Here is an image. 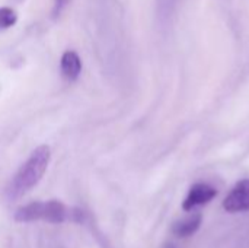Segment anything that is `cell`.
I'll return each mask as SVG.
<instances>
[{"mask_svg": "<svg viewBox=\"0 0 249 248\" xmlns=\"http://www.w3.org/2000/svg\"><path fill=\"white\" fill-rule=\"evenodd\" d=\"M51 159V151L48 146L36 148L31 156L20 165L10 184L7 186L9 200H16L29 193L45 174Z\"/></svg>", "mask_w": 249, "mask_h": 248, "instance_id": "cell-1", "label": "cell"}, {"mask_svg": "<svg viewBox=\"0 0 249 248\" xmlns=\"http://www.w3.org/2000/svg\"><path fill=\"white\" fill-rule=\"evenodd\" d=\"M83 210L69 209L58 200L48 202H34L26 206H22L15 213V221L18 222H36L44 221L50 224H63L66 221L82 222Z\"/></svg>", "mask_w": 249, "mask_h": 248, "instance_id": "cell-2", "label": "cell"}, {"mask_svg": "<svg viewBox=\"0 0 249 248\" xmlns=\"http://www.w3.org/2000/svg\"><path fill=\"white\" fill-rule=\"evenodd\" d=\"M223 208L229 213H241L249 210V180L239 181L226 196Z\"/></svg>", "mask_w": 249, "mask_h": 248, "instance_id": "cell-3", "label": "cell"}, {"mask_svg": "<svg viewBox=\"0 0 249 248\" xmlns=\"http://www.w3.org/2000/svg\"><path fill=\"white\" fill-rule=\"evenodd\" d=\"M216 194H217L216 189H213L209 184H204V183L194 184L190 189V191H188V194H187V197H185V200L182 203V209L187 210V212L194 210L198 206L207 205L210 200H213V197Z\"/></svg>", "mask_w": 249, "mask_h": 248, "instance_id": "cell-4", "label": "cell"}, {"mask_svg": "<svg viewBox=\"0 0 249 248\" xmlns=\"http://www.w3.org/2000/svg\"><path fill=\"white\" fill-rule=\"evenodd\" d=\"M60 69L64 79H67L69 82H74L82 72V60L79 54L73 50L64 51L60 60Z\"/></svg>", "mask_w": 249, "mask_h": 248, "instance_id": "cell-5", "label": "cell"}, {"mask_svg": "<svg viewBox=\"0 0 249 248\" xmlns=\"http://www.w3.org/2000/svg\"><path fill=\"white\" fill-rule=\"evenodd\" d=\"M201 213L196 212L184 219H179L177 221L174 225H172V232L177 235V237H181V238H185V237H190L193 234L197 232V229L200 228L201 225Z\"/></svg>", "mask_w": 249, "mask_h": 248, "instance_id": "cell-6", "label": "cell"}, {"mask_svg": "<svg viewBox=\"0 0 249 248\" xmlns=\"http://www.w3.org/2000/svg\"><path fill=\"white\" fill-rule=\"evenodd\" d=\"M18 22V15L12 7H0V31L12 28Z\"/></svg>", "mask_w": 249, "mask_h": 248, "instance_id": "cell-7", "label": "cell"}, {"mask_svg": "<svg viewBox=\"0 0 249 248\" xmlns=\"http://www.w3.org/2000/svg\"><path fill=\"white\" fill-rule=\"evenodd\" d=\"M178 0H158V15L162 22L168 20L175 9Z\"/></svg>", "mask_w": 249, "mask_h": 248, "instance_id": "cell-8", "label": "cell"}, {"mask_svg": "<svg viewBox=\"0 0 249 248\" xmlns=\"http://www.w3.org/2000/svg\"><path fill=\"white\" fill-rule=\"evenodd\" d=\"M71 0H54V4H53V18H60L61 13L66 10V7L69 6Z\"/></svg>", "mask_w": 249, "mask_h": 248, "instance_id": "cell-9", "label": "cell"}, {"mask_svg": "<svg viewBox=\"0 0 249 248\" xmlns=\"http://www.w3.org/2000/svg\"><path fill=\"white\" fill-rule=\"evenodd\" d=\"M163 248H177L175 244H172V243H168V244H165V247Z\"/></svg>", "mask_w": 249, "mask_h": 248, "instance_id": "cell-10", "label": "cell"}]
</instances>
